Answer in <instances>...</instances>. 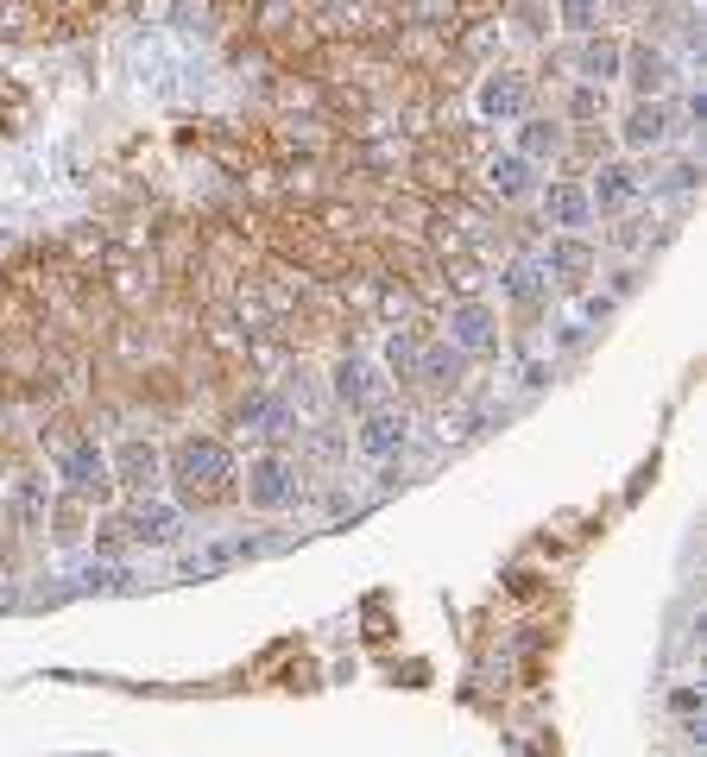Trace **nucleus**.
Segmentation results:
<instances>
[{"label":"nucleus","mask_w":707,"mask_h":757,"mask_svg":"<svg viewBox=\"0 0 707 757\" xmlns=\"http://www.w3.org/2000/svg\"><path fill=\"white\" fill-rule=\"evenodd\" d=\"M638 196V177H631V165H600V177H594V190H588V202L600 215H619Z\"/></svg>","instance_id":"nucleus-9"},{"label":"nucleus","mask_w":707,"mask_h":757,"mask_svg":"<svg viewBox=\"0 0 707 757\" xmlns=\"http://www.w3.org/2000/svg\"><path fill=\"white\" fill-rule=\"evenodd\" d=\"M386 360H392L398 379H417V367H424V348H417L411 335H392V348H386Z\"/></svg>","instance_id":"nucleus-19"},{"label":"nucleus","mask_w":707,"mask_h":757,"mask_svg":"<svg viewBox=\"0 0 707 757\" xmlns=\"http://www.w3.org/2000/svg\"><path fill=\"white\" fill-rule=\"evenodd\" d=\"M619 70H626V82L638 89V101H657L669 89V58L650 51V44H631L626 58H619Z\"/></svg>","instance_id":"nucleus-5"},{"label":"nucleus","mask_w":707,"mask_h":757,"mask_svg":"<svg viewBox=\"0 0 707 757\" xmlns=\"http://www.w3.org/2000/svg\"><path fill=\"white\" fill-rule=\"evenodd\" d=\"M114 480L120 486H152L158 480V448L152 442H120L114 448Z\"/></svg>","instance_id":"nucleus-11"},{"label":"nucleus","mask_w":707,"mask_h":757,"mask_svg":"<svg viewBox=\"0 0 707 757\" xmlns=\"http://www.w3.org/2000/svg\"><path fill=\"white\" fill-rule=\"evenodd\" d=\"M487 183H492V196H506V202H525V196L537 190V177H530V158H518V152L492 158V165H487Z\"/></svg>","instance_id":"nucleus-10"},{"label":"nucleus","mask_w":707,"mask_h":757,"mask_svg":"<svg viewBox=\"0 0 707 757\" xmlns=\"http://www.w3.org/2000/svg\"><path fill=\"white\" fill-rule=\"evenodd\" d=\"M127 537H133V544H152V549H165V544H177V537H183V511H177V505H158V499H146L133 511V518H127Z\"/></svg>","instance_id":"nucleus-3"},{"label":"nucleus","mask_w":707,"mask_h":757,"mask_svg":"<svg viewBox=\"0 0 707 757\" xmlns=\"http://www.w3.org/2000/svg\"><path fill=\"white\" fill-rule=\"evenodd\" d=\"M619 139H626L631 152L664 146V139H669V108H664V101H638V108L626 114V127H619Z\"/></svg>","instance_id":"nucleus-7"},{"label":"nucleus","mask_w":707,"mask_h":757,"mask_svg":"<svg viewBox=\"0 0 707 757\" xmlns=\"http://www.w3.org/2000/svg\"><path fill=\"white\" fill-rule=\"evenodd\" d=\"M600 108H607V96H600V89H575V101H569V114H575V120H594Z\"/></svg>","instance_id":"nucleus-20"},{"label":"nucleus","mask_w":707,"mask_h":757,"mask_svg":"<svg viewBox=\"0 0 707 757\" xmlns=\"http://www.w3.org/2000/svg\"><path fill=\"white\" fill-rule=\"evenodd\" d=\"M537 291H544V285H537V266H525V259L506 266V297L511 303H537Z\"/></svg>","instance_id":"nucleus-18"},{"label":"nucleus","mask_w":707,"mask_h":757,"mask_svg":"<svg viewBox=\"0 0 707 757\" xmlns=\"http://www.w3.org/2000/svg\"><path fill=\"white\" fill-rule=\"evenodd\" d=\"M297 499V474L285 455H259L253 467H247V505H259V511H285V505Z\"/></svg>","instance_id":"nucleus-2"},{"label":"nucleus","mask_w":707,"mask_h":757,"mask_svg":"<svg viewBox=\"0 0 707 757\" xmlns=\"http://www.w3.org/2000/svg\"><path fill=\"white\" fill-rule=\"evenodd\" d=\"M449 329H455V341H461L468 353L492 348V310H487V303H461V310L449 316Z\"/></svg>","instance_id":"nucleus-13"},{"label":"nucleus","mask_w":707,"mask_h":757,"mask_svg":"<svg viewBox=\"0 0 707 757\" xmlns=\"http://www.w3.org/2000/svg\"><path fill=\"white\" fill-rule=\"evenodd\" d=\"M562 20H569L575 32H588V26H594V0H562Z\"/></svg>","instance_id":"nucleus-21"},{"label":"nucleus","mask_w":707,"mask_h":757,"mask_svg":"<svg viewBox=\"0 0 707 757\" xmlns=\"http://www.w3.org/2000/svg\"><path fill=\"white\" fill-rule=\"evenodd\" d=\"M177 480H183V492H216V486L235 480V455H228V442H216V436H190V442L177 448Z\"/></svg>","instance_id":"nucleus-1"},{"label":"nucleus","mask_w":707,"mask_h":757,"mask_svg":"<svg viewBox=\"0 0 707 757\" xmlns=\"http://www.w3.org/2000/svg\"><path fill=\"white\" fill-rule=\"evenodd\" d=\"M405 417H386V410H379V417H367V424H360V455H374V461H386V455H398V448H405Z\"/></svg>","instance_id":"nucleus-12"},{"label":"nucleus","mask_w":707,"mask_h":757,"mask_svg":"<svg viewBox=\"0 0 707 757\" xmlns=\"http://www.w3.org/2000/svg\"><path fill=\"white\" fill-rule=\"evenodd\" d=\"M544 215H550L556 228L581 233L594 221V202H588V190H581V183H550V190H544Z\"/></svg>","instance_id":"nucleus-8"},{"label":"nucleus","mask_w":707,"mask_h":757,"mask_svg":"<svg viewBox=\"0 0 707 757\" xmlns=\"http://www.w3.org/2000/svg\"><path fill=\"white\" fill-rule=\"evenodd\" d=\"M550 272L562 278H588L594 272V252L575 240V233H562V240H550Z\"/></svg>","instance_id":"nucleus-15"},{"label":"nucleus","mask_w":707,"mask_h":757,"mask_svg":"<svg viewBox=\"0 0 707 757\" xmlns=\"http://www.w3.org/2000/svg\"><path fill=\"white\" fill-rule=\"evenodd\" d=\"M525 108H530V82L525 77L499 70V77L480 82V114L487 120H525Z\"/></svg>","instance_id":"nucleus-4"},{"label":"nucleus","mask_w":707,"mask_h":757,"mask_svg":"<svg viewBox=\"0 0 707 757\" xmlns=\"http://www.w3.org/2000/svg\"><path fill=\"white\" fill-rule=\"evenodd\" d=\"M556 146H562V133H556L550 120H525V133H518V158H550Z\"/></svg>","instance_id":"nucleus-17"},{"label":"nucleus","mask_w":707,"mask_h":757,"mask_svg":"<svg viewBox=\"0 0 707 757\" xmlns=\"http://www.w3.org/2000/svg\"><path fill=\"white\" fill-rule=\"evenodd\" d=\"M335 398L348 410H367V398H374V372L360 367V360H341L335 367Z\"/></svg>","instance_id":"nucleus-14"},{"label":"nucleus","mask_w":707,"mask_h":757,"mask_svg":"<svg viewBox=\"0 0 707 757\" xmlns=\"http://www.w3.org/2000/svg\"><path fill=\"white\" fill-rule=\"evenodd\" d=\"M58 474L77 486V492H101V486H108V455H101L96 442H70L58 455Z\"/></svg>","instance_id":"nucleus-6"},{"label":"nucleus","mask_w":707,"mask_h":757,"mask_svg":"<svg viewBox=\"0 0 707 757\" xmlns=\"http://www.w3.org/2000/svg\"><path fill=\"white\" fill-rule=\"evenodd\" d=\"M619 58H626V44H613V39H588V44H581V70H588L594 82L619 77Z\"/></svg>","instance_id":"nucleus-16"}]
</instances>
